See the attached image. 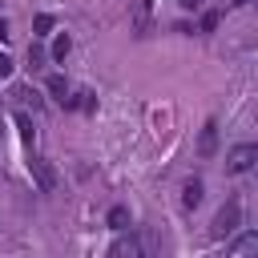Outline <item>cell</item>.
<instances>
[{
	"label": "cell",
	"instance_id": "obj_1",
	"mask_svg": "<svg viewBox=\"0 0 258 258\" xmlns=\"http://www.w3.org/2000/svg\"><path fill=\"white\" fill-rule=\"evenodd\" d=\"M238 226H242V202L238 198H226V206L214 214V222H210V238H230V234H238Z\"/></svg>",
	"mask_w": 258,
	"mask_h": 258
},
{
	"label": "cell",
	"instance_id": "obj_2",
	"mask_svg": "<svg viewBox=\"0 0 258 258\" xmlns=\"http://www.w3.org/2000/svg\"><path fill=\"white\" fill-rule=\"evenodd\" d=\"M254 161H258L254 141H238V145L226 149V173H246V169H254Z\"/></svg>",
	"mask_w": 258,
	"mask_h": 258
},
{
	"label": "cell",
	"instance_id": "obj_3",
	"mask_svg": "<svg viewBox=\"0 0 258 258\" xmlns=\"http://www.w3.org/2000/svg\"><path fill=\"white\" fill-rule=\"evenodd\" d=\"M28 169H32V177H36V189H40V194H52V189H56V173H52V165H48L44 157H32Z\"/></svg>",
	"mask_w": 258,
	"mask_h": 258
},
{
	"label": "cell",
	"instance_id": "obj_4",
	"mask_svg": "<svg viewBox=\"0 0 258 258\" xmlns=\"http://www.w3.org/2000/svg\"><path fill=\"white\" fill-rule=\"evenodd\" d=\"M214 153H218V121H206L198 137V157H214Z\"/></svg>",
	"mask_w": 258,
	"mask_h": 258
},
{
	"label": "cell",
	"instance_id": "obj_5",
	"mask_svg": "<svg viewBox=\"0 0 258 258\" xmlns=\"http://www.w3.org/2000/svg\"><path fill=\"white\" fill-rule=\"evenodd\" d=\"M230 254H234V258H250V254H258V230L238 234V238L230 242Z\"/></svg>",
	"mask_w": 258,
	"mask_h": 258
},
{
	"label": "cell",
	"instance_id": "obj_6",
	"mask_svg": "<svg viewBox=\"0 0 258 258\" xmlns=\"http://www.w3.org/2000/svg\"><path fill=\"white\" fill-rule=\"evenodd\" d=\"M141 254V242L133 238V234H121L113 246H109V258H137Z\"/></svg>",
	"mask_w": 258,
	"mask_h": 258
},
{
	"label": "cell",
	"instance_id": "obj_7",
	"mask_svg": "<svg viewBox=\"0 0 258 258\" xmlns=\"http://www.w3.org/2000/svg\"><path fill=\"white\" fill-rule=\"evenodd\" d=\"M202 194H206V189H202V181H198V177H189V181L181 185V206H185V210H198V206H202Z\"/></svg>",
	"mask_w": 258,
	"mask_h": 258
},
{
	"label": "cell",
	"instance_id": "obj_8",
	"mask_svg": "<svg viewBox=\"0 0 258 258\" xmlns=\"http://www.w3.org/2000/svg\"><path fill=\"white\" fill-rule=\"evenodd\" d=\"M56 28V20L48 16V12H40V16H32V36H48Z\"/></svg>",
	"mask_w": 258,
	"mask_h": 258
},
{
	"label": "cell",
	"instance_id": "obj_9",
	"mask_svg": "<svg viewBox=\"0 0 258 258\" xmlns=\"http://www.w3.org/2000/svg\"><path fill=\"white\" fill-rule=\"evenodd\" d=\"M12 97H16L20 105H32V109H40V97H36V89H28V85H16V89H12Z\"/></svg>",
	"mask_w": 258,
	"mask_h": 258
},
{
	"label": "cell",
	"instance_id": "obj_10",
	"mask_svg": "<svg viewBox=\"0 0 258 258\" xmlns=\"http://www.w3.org/2000/svg\"><path fill=\"white\" fill-rule=\"evenodd\" d=\"M48 93L64 105V101H69V81H64V77H48Z\"/></svg>",
	"mask_w": 258,
	"mask_h": 258
},
{
	"label": "cell",
	"instance_id": "obj_11",
	"mask_svg": "<svg viewBox=\"0 0 258 258\" xmlns=\"http://www.w3.org/2000/svg\"><path fill=\"white\" fill-rule=\"evenodd\" d=\"M109 226H113V230H129V210H125V206H113V210H109Z\"/></svg>",
	"mask_w": 258,
	"mask_h": 258
},
{
	"label": "cell",
	"instance_id": "obj_12",
	"mask_svg": "<svg viewBox=\"0 0 258 258\" xmlns=\"http://www.w3.org/2000/svg\"><path fill=\"white\" fill-rule=\"evenodd\" d=\"M69 48H73V40H69V32H60V36L52 40V60H64V56H69Z\"/></svg>",
	"mask_w": 258,
	"mask_h": 258
},
{
	"label": "cell",
	"instance_id": "obj_13",
	"mask_svg": "<svg viewBox=\"0 0 258 258\" xmlns=\"http://www.w3.org/2000/svg\"><path fill=\"white\" fill-rule=\"evenodd\" d=\"M44 60H48V52H44L40 44H28V69H40Z\"/></svg>",
	"mask_w": 258,
	"mask_h": 258
},
{
	"label": "cell",
	"instance_id": "obj_14",
	"mask_svg": "<svg viewBox=\"0 0 258 258\" xmlns=\"http://www.w3.org/2000/svg\"><path fill=\"white\" fill-rule=\"evenodd\" d=\"M16 129H20V137H24L28 145H32V121H28L24 113H16Z\"/></svg>",
	"mask_w": 258,
	"mask_h": 258
},
{
	"label": "cell",
	"instance_id": "obj_15",
	"mask_svg": "<svg viewBox=\"0 0 258 258\" xmlns=\"http://www.w3.org/2000/svg\"><path fill=\"white\" fill-rule=\"evenodd\" d=\"M214 28H218V12H206L202 16V32H214Z\"/></svg>",
	"mask_w": 258,
	"mask_h": 258
},
{
	"label": "cell",
	"instance_id": "obj_16",
	"mask_svg": "<svg viewBox=\"0 0 258 258\" xmlns=\"http://www.w3.org/2000/svg\"><path fill=\"white\" fill-rule=\"evenodd\" d=\"M12 69H16V64H12V56H8V52H0V77H8Z\"/></svg>",
	"mask_w": 258,
	"mask_h": 258
},
{
	"label": "cell",
	"instance_id": "obj_17",
	"mask_svg": "<svg viewBox=\"0 0 258 258\" xmlns=\"http://www.w3.org/2000/svg\"><path fill=\"white\" fill-rule=\"evenodd\" d=\"M177 4H181V8H185V12H198V8H202V4H206V0H177Z\"/></svg>",
	"mask_w": 258,
	"mask_h": 258
},
{
	"label": "cell",
	"instance_id": "obj_18",
	"mask_svg": "<svg viewBox=\"0 0 258 258\" xmlns=\"http://www.w3.org/2000/svg\"><path fill=\"white\" fill-rule=\"evenodd\" d=\"M8 36H12V32H8V20L0 16V40H8Z\"/></svg>",
	"mask_w": 258,
	"mask_h": 258
}]
</instances>
